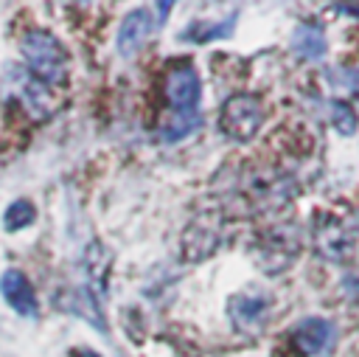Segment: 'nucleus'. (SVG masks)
<instances>
[{
	"label": "nucleus",
	"mask_w": 359,
	"mask_h": 357,
	"mask_svg": "<svg viewBox=\"0 0 359 357\" xmlns=\"http://www.w3.org/2000/svg\"><path fill=\"white\" fill-rule=\"evenodd\" d=\"M199 96H202V84H199V76H196L194 65L177 62L165 76L168 115L160 126V141L174 143V141H182V138H188L191 132L199 129V124H202Z\"/></svg>",
	"instance_id": "1"
},
{
	"label": "nucleus",
	"mask_w": 359,
	"mask_h": 357,
	"mask_svg": "<svg viewBox=\"0 0 359 357\" xmlns=\"http://www.w3.org/2000/svg\"><path fill=\"white\" fill-rule=\"evenodd\" d=\"M25 67L31 73V82L42 84L45 90H56L67 82V51L62 48V42L48 34V31H28L20 42Z\"/></svg>",
	"instance_id": "2"
},
{
	"label": "nucleus",
	"mask_w": 359,
	"mask_h": 357,
	"mask_svg": "<svg viewBox=\"0 0 359 357\" xmlns=\"http://www.w3.org/2000/svg\"><path fill=\"white\" fill-rule=\"evenodd\" d=\"M292 177L275 169H250L238 183V200L247 205V211H278L292 200Z\"/></svg>",
	"instance_id": "3"
},
{
	"label": "nucleus",
	"mask_w": 359,
	"mask_h": 357,
	"mask_svg": "<svg viewBox=\"0 0 359 357\" xmlns=\"http://www.w3.org/2000/svg\"><path fill=\"white\" fill-rule=\"evenodd\" d=\"M261 124H264V104H261L258 96H252V93H233L222 104L219 126H222V132L230 141L244 143V141L255 138Z\"/></svg>",
	"instance_id": "4"
},
{
	"label": "nucleus",
	"mask_w": 359,
	"mask_h": 357,
	"mask_svg": "<svg viewBox=\"0 0 359 357\" xmlns=\"http://www.w3.org/2000/svg\"><path fill=\"white\" fill-rule=\"evenodd\" d=\"M314 247L323 259L339 261L353 250V242L359 236V219L356 216H337V214H317L314 219Z\"/></svg>",
	"instance_id": "5"
},
{
	"label": "nucleus",
	"mask_w": 359,
	"mask_h": 357,
	"mask_svg": "<svg viewBox=\"0 0 359 357\" xmlns=\"http://www.w3.org/2000/svg\"><path fill=\"white\" fill-rule=\"evenodd\" d=\"M168 11H171V3L163 0L154 8H137V11L126 14L123 22H121V28H118V51L123 56H135L146 45V39L165 22V14Z\"/></svg>",
	"instance_id": "6"
},
{
	"label": "nucleus",
	"mask_w": 359,
	"mask_h": 357,
	"mask_svg": "<svg viewBox=\"0 0 359 357\" xmlns=\"http://www.w3.org/2000/svg\"><path fill=\"white\" fill-rule=\"evenodd\" d=\"M297 253H300V233L297 228H289V225L272 228L269 233L261 236L255 247V256L264 273H283Z\"/></svg>",
	"instance_id": "7"
},
{
	"label": "nucleus",
	"mask_w": 359,
	"mask_h": 357,
	"mask_svg": "<svg viewBox=\"0 0 359 357\" xmlns=\"http://www.w3.org/2000/svg\"><path fill=\"white\" fill-rule=\"evenodd\" d=\"M331 340H334V323L325 318H306L292 332V343L300 351V357H314L325 351Z\"/></svg>",
	"instance_id": "8"
},
{
	"label": "nucleus",
	"mask_w": 359,
	"mask_h": 357,
	"mask_svg": "<svg viewBox=\"0 0 359 357\" xmlns=\"http://www.w3.org/2000/svg\"><path fill=\"white\" fill-rule=\"evenodd\" d=\"M0 292L6 298V304L17 312V315H36V295H34V287L31 281L20 273V270H6L0 275Z\"/></svg>",
	"instance_id": "9"
},
{
	"label": "nucleus",
	"mask_w": 359,
	"mask_h": 357,
	"mask_svg": "<svg viewBox=\"0 0 359 357\" xmlns=\"http://www.w3.org/2000/svg\"><path fill=\"white\" fill-rule=\"evenodd\" d=\"M230 320L238 329H252L269 315V295L264 292H238L230 298Z\"/></svg>",
	"instance_id": "10"
},
{
	"label": "nucleus",
	"mask_w": 359,
	"mask_h": 357,
	"mask_svg": "<svg viewBox=\"0 0 359 357\" xmlns=\"http://www.w3.org/2000/svg\"><path fill=\"white\" fill-rule=\"evenodd\" d=\"M292 51L300 59H323L325 51H328L323 25H317V22H300L294 28V34H292Z\"/></svg>",
	"instance_id": "11"
},
{
	"label": "nucleus",
	"mask_w": 359,
	"mask_h": 357,
	"mask_svg": "<svg viewBox=\"0 0 359 357\" xmlns=\"http://www.w3.org/2000/svg\"><path fill=\"white\" fill-rule=\"evenodd\" d=\"M233 25H236V17H230L227 22L222 20V22H191L188 25V31L182 34L188 42H210V39H224V37H230V31H233Z\"/></svg>",
	"instance_id": "12"
},
{
	"label": "nucleus",
	"mask_w": 359,
	"mask_h": 357,
	"mask_svg": "<svg viewBox=\"0 0 359 357\" xmlns=\"http://www.w3.org/2000/svg\"><path fill=\"white\" fill-rule=\"evenodd\" d=\"M331 124L342 132V135H353L356 126H359V118H356V110L345 101H331Z\"/></svg>",
	"instance_id": "13"
},
{
	"label": "nucleus",
	"mask_w": 359,
	"mask_h": 357,
	"mask_svg": "<svg viewBox=\"0 0 359 357\" xmlns=\"http://www.w3.org/2000/svg\"><path fill=\"white\" fill-rule=\"evenodd\" d=\"M34 216H36L34 205H31L28 200H17V202H11L8 211H6V228H8V231H20V228L31 225Z\"/></svg>",
	"instance_id": "14"
},
{
	"label": "nucleus",
	"mask_w": 359,
	"mask_h": 357,
	"mask_svg": "<svg viewBox=\"0 0 359 357\" xmlns=\"http://www.w3.org/2000/svg\"><path fill=\"white\" fill-rule=\"evenodd\" d=\"M337 79L345 84V90L359 101V67H339Z\"/></svg>",
	"instance_id": "15"
},
{
	"label": "nucleus",
	"mask_w": 359,
	"mask_h": 357,
	"mask_svg": "<svg viewBox=\"0 0 359 357\" xmlns=\"http://www.w3.org/2000/svg\"><path fill=\"white\" fill-rule=\"evenodd\" d=\"M342 292L348 295L351 304L359 306V270H351V273L342 278Z\"/></svg>",
	"instance_id": "16"
},
{
	"label": "nucleus",
	"mask_w": 359,
	"mask_h": 357,
	"mask_svg": "<svg viewBox=\"0 0 359 357\" xmlns=\"http://www.w3.org/2000/svg\"><path fill=\"white\" fill-rule=\"evenodd\" d=\"M334 8L342 11V14H353V17H359V6H356V3H337Z\"/></svg>",
	"instance_id": "17"
},
{
	"label": "nucleus",
	"mask_w": 359,
	"mask_h": 357,
	"mask_svg": "<svg viewBox=\"0 0 359 357\" xmlns=\"http://www.w3.org/2000/svg\"><path fill=\"white\" fill-rule=\"evenodd\" d=\"M81 357H98L95 351H81Z\"/></svg>",
	"instance_id": "18"
}]
</instances>
